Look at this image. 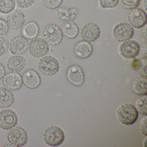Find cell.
<instances>
[{
    "instance_id": "obj_27",
    "label": "cell",
    "mask_w": 147,
    "mask_h": 147,
    "mask_svg": "<svg viewBox=\"0 0 147 147\" xmlns=\"http://www.w3.org/2000/svg\"><path fill=\"white\" fill-rule=\"evenodd\" d=\"M10 43L5 37L0 36V57L3 56L8 52Z\"/></svg>"
},
{
    "instance_id": "obj_34",
    "label": "cell",
    "mask_w": 147,
    "mask_h": 147,
    "mask_svg": "<svg viewBox=\"0 0 147 147\" xmlns=\"http://www.w3.org/2000/svg\"><path fill=\"white\" fill-rule=\"evenodd\" d=\"M140 54L143 58L147 59V45L146 43L143 44L140 49Z\"/></svg>"
},
{
    "instance_id": "obj_28",
    "label": "cell",
    "mask_w": 147,
    "mask_h": 147,
    "mask_svg": "<svg viewBox=\"0 0 147 147\" xmlns=\"http://www.w3.org/2000/svg\"><path fill=\"white\" fill-rule=\"evenodd\" d=\"M79 10L76 7H69L67 9L66 13V21H75L79 16Z\"/></svg>"
},
{
    "instance_id": "obj_9",
    "label": "cell",
    "mask_w": 147,
    "mask_h": 147,
    "mask_svg": "<svg viewBox=\"0 0 147 147\" xmlns=\"http://www.w3.org/2000/svg\"><path fill=\"white\" fill-rule=\"evenodd\" d=\"M18 121V115L12 109L0 111V128L6 130L11 129L17 125Z\"/></svg>"
},
{
    "instance_id": "obj_36",
    "label": "cell",
    "mask_w": 147,
    "mask_h": 147,
    "mask_svg": "<svg viewBox=\"0 0 147 147\" xmlns=\"http://www.w3.org/2000/svg\"><path fill=\"white\" fill-rule=\"evenodd\" d=\"M142 37L145 40H147V25L146 24L142 27Z\"/></svg>"
},
{
    "instance_id": "obj_37",
    "label": "cell",
    "mask_w": 147,
    "mask_h": 147,
    "mask_svg": "<svg viewBox=\"0 0 147 147\" xmlns=\"http://www.w3.org/2000/svg\"><path fill=\"white\" fill-rule=\"evenodd\" d=\"M143 7L145 9V11H147V0H143Z\"/></svg>"
},
{
    "instance_id": "obj_24",
    "label": "cell",
    "mask_w": 147,
    "mask_h": 147,
    "mask_svg": "<svg viewBox=\"0 0 147 147\" xmlns=\"http://www.w3.org/2000/svg\"><path fill=\"white\" fill-rule=\"evenodd\" d=\"M15 0H0V13L9 14L16 7Z\"/></svg>"
},
{
    "instance_id": "obj_32",
    "label": "cell",
    "mask_w": 147,
    "mask_h": 147,
    "mask_svg": "<svg viewBox=\"0 0 147 147\" xmlns=\"http://www.w3.org/2000/svg\"><path fill=\"white\" fill-rule=\"evenodd\" d=\"M9 31V27L5 20L0 18V36H6Z\"/></svg>"
},
{
    "instance_id": "obj_26",
    "label": "cell",
    "mask_w": 147,
    "mask_h": 147,
    "mask_svg": "<svg viewBox=\"0 0 147 147\" xmlns=\"http://www.w3.org/2000/svg\"><path fill=\"white\" fill-rule=\"evenodd\" d=\"M141 0H119L120 6L125 10H132L137 8L141 4Z\"/></svg>"
},
{
    "instance_id": "obj_19",
    "label": "cell",
    "mask_w": 147,
    "mask_h": 147,
    "mask_svg": "<svg viewBox=\"0 0 147 147\" xmlns=\"http://www.w3.org/2000/svg\"><path fill=\"white\" fill-rule=\"evenodd\" d=\"M15 97L13 93L6 88L0 87V107L8 108L14 103Z\"/></svg>"
},
{
    "instance_id": "obj_22",
    "label": "cell",
    "mask_w": 147,
    "mask_h": 147,
    "mask_svg": "<svg viewBox=\"0 0 147 147\" xmlns=\"http://www.w3.org/2000/svg\"><path fill=\"white\" fill-rule=\"evenodd\" d=\"M147 78L140 77L136 79L132 83V92L138 95L147 94Z\"/></svg>"
},
{
    "instance_id": "obj_20",
    "label": "cell",
    "mask_w": 147,
    "mask_h": 147,
    "mask_svg": "<svg viewBox=\"0 0 147 147\" xmlns=\"http://www.w3.org/2000/svg\"><path fill=\"white\" fill-rule=\"evenodd\" d=\"M39 26L37 23L30 21L24 26L21 30L22 36L28 39H32L37 37L39 35Z\"/></svg>"
},
{
    "instance_id": "obj_23",
    "label": "cell",
    "mask_w": 147,
    "mask_h": 147,
    "mask_svg": "<svg viewBox=\"0 0 147 147\" xmlns=\"http://www.w3.org/2000/svg\"><path fill=\"white\" fill-rule=\"evenodd\" d=\"M147 59H135L133 62V67L138 74L144 78H147Z\"/></svg>"
},
{
    "instance_id": "obj_3",
    "label": "cell",
    "mask_w": 147,
    "mask_h": 147,
    "mask_svg": "<svg viewBox=\"0 0 147 147\" xmlns=\"http://www.w3.org/2000/svg\"><path fill=\"white\" fill-rule=\"evenodd\" d=\"M60 63L56 58L51 55L45 56L38 63V69L43 75L51 76L58 73Z\"/></svg>"
},
{
    "instance_id": "obj_30",
    "label": "cell",
    "mask_w": 147,
    "mask_h": 147,
    "mask_svg": "<svg viewBox=\"0 0 147 147\" xmlns=\"http://www.w3.org/2000/svg\"><path fill=\"white\" fill-rule=\"evenodd\" d=\"M63 0H44V4L47 8L54 10L58 8L62 3Z\"/></svg>"
},
{
    "instance_id": "obj_4",
    "label": "cell",
    "mask_w": 147,
    "mask_h": 147,
    "mask_svg": "<svg viewBox=\"0 0 147 147\" xmlns=\"http://www.w3.org/2000/svg\"><path fill=\"white\" fill-rule=\"evenodd\" d=\"M49 45L42 38H36L29 42L28 50L30 55L35 58H41L46 55L49 51Z\"/></svg>"
},
{
    "instance_id": "obj_8",
    "label": "cell",
    "mask_w": 147,
    "mask_h": 147,
    "mask_svg": "<svg viewBox=\"0 0 147 147\" xmlns=\"http://www.w3.org/2000/svg\"><path fill=\"white\" fill-rule=\"evenodd\" d=\"M134 29L131 26L125 23L117 24L113 27L112 35L116 41L123 42L130 39L134 35Z\"/></svg>"
},
{
    "instance_id": "obj_1",
    "label": "cell",
    "mask_w": 147,
    "mask_h": 147,
    "mask_svg": "<svg viewBox=\"0 0 147 147\" xmlns=\"http://www.w3.org/2000/svg\"><path fill=\"white\" fill-rule=\"evenodd\" d=\"M117 119L123 124L132 125L138 117V113L135 106L129 103L121 104L116 110Z\"/></svg>"
},
{
    "instance_id": "obj_14",
    "label": "cell",
    "mask_w": 147,
    "mask_h": 147,
    "mask_svg": "<svg viewBox=\"0 0 147 147\" xmlns=\"http://www.w3.org/2000/svg\"><path fill=\"white\" fill-rule=\"evenodd\" d=\"M26 20L25 14L20 10H13L7 17V23L8 26L14 30H19L23 27Z\"/></svg>"
},
{
    "instance_id": "obj_6",
    "label": "cell",
    "mask_w": 147,
    "mask_h": 147,
    "mask_svg": "<svg viewBox=\"0 0 147 147\" xmlns=\"http://www.w3.org/2000/svg\"><path fill=\"white\" fill-rule=\"evenodd\" d=\"M66 77L68 81L75 86H82L85 83V74L82 67L78 64H73L67 68Z\"/></svg>"
},
{
    "instance_id": "obj_11",
    "label": "cell",
    "mask_w": 147,
    "mask_h": 147,
    "mask_svg": "<svg viewBox=\"0 0 147 147\" xmlns=\"http://www.w3.org/2000/svg\"><path fill=\"white\" fill-rule=\"evenodd\" d=\"M127 18L129 24L136 29L142 28L147 24V14L140 8L131 10L128 13Z\"/></svg>"
},
{
    "instance_id": "obj_25",
    "label": "cell",
    "mask_w": 147,
    "mask_h": 147,
    "mask_svg": "<svg viewBox=\"0 0 147 147\" xmlns=\"http://www.w3.org/2000/svg\"><path fill=\"white\" fill-rule=\"evenodd\" d=\"M135 107L142 115L147 116V99L146 95H140L135 102Z\"/></svg>"
},
{
    "instance_id": "obj_5",
    "label": "cell",
    "mask_w": 147,
    "mask_h": 147,
    "mask_svg": "<svg viewBox=\"0 0 147 147\" xmlns=\"http://www.w3.org/2000/svg\"><path fill=\"white\" fill-rule=\"evenodd\" d=\"M43 34L45 39L52 46L59 45L63 39L61 30L58 26L55 24L47 26L44 29Z\"/></svg>"
},
{
    "instance_id": "obj_12",
    "label": "cell",
    "mask_w": 147,
    "mask_h": 147,
    "mask_svg": "<svg viewBox=\"0 0 147 147\" xmlns=\"http://www.w3.org/2000/svg\"><path fill=\"white\" fill-rule=\"evenodd\" d=\"M100 30L99 27L94 23H88L84 25L80 32V36L83 41L92 42L99 38Z\"/></svg>"
},
{
    "instance_id": "obj_2",
    "label": "cell",
    "mask_w": 147,
    "mask_h": 147,
    "mask_svg": "<svg viewBox=\"0 0 147 147\" xmlns=\"http://www.w3.org/2000/svg\"><path fill=\"white\" fill-rule=\"evenodd\" d=\"M44 141L50 147L61 145L64 140L65 134L63 130L57 125H51L47 127L43 134Z\"/></svg>"
},
{
    "instance_id": "obj_18",
    "label": "cell",
    "mask_w": 147,
    "mask_h": 147,
    "mask_svg": "<svg viewBox=\"0 0 147 147\" xmlns=\"http://www.w3.org/2000/svg\"><path fill=\"white\" fill-rule=\"evenodd\" d=\"M26 61L24 57L20 55H13L9 57L7 61V66L10 71L15 73L20 72L25 68Z\"/></svg>"
},
{
    "instance_id": "obj_35",
    "label": "cell",
    "mask_w": 147,
    "mask_h": 147,
    "mask_svg": "<svg viewBox=\"0 0 147 147\" xmlns=\"http://www.w3.org/2000/svg\"><path fill=\"white\" fill-rule=\"evenodd\" d=\"M6 69L3 64L0 63V80L3 79L6 74Z\"/></svg>"
},
{
    "instance_id": "obj_7",
    "label": "cell",
    "mask_w": 147,
    "mask_h": 147,
    "mask_svg": "<svg viewBox=\"0 0 147 147\" xmlns=\"http://www.w3.org/2000/svg\"><path fill=\"white\" fill-rule=\"evenodd\" d=\"M140 49V45L137 41L129 39L121 44L119 48V52L124 59H133L138 55Z\"/></svg>"
},
{
    "instance_id": "obj_33",
    "label": "cell",
    "mask_w": 147,
    "mask_h": 147,
    "mask_svg": "<svg viewBox=\"0 0 147 147\" xmlns=\"http://www.w3.org/2000/svg\"><path fill=\"white\" fill-rule=\"evenodd\" d=\"M139 129L141 133L143 136H147V116L142 118L139 122Z\"/></svg>"
},
{
    "instance_id": "obj_10",
    "label": "cell",
    "mask_w": 147,
    "mask_h": 147,
    "mask_svg": "<svg viewBox=\"0 0 147 147\" xmlns=\"http://www.w3.org/2000/svg\"><path fill=\"white\" fill-rule=\"evenodd\" d=\"M8 141L16 147H23L28 141V136L25 130L20 126L12 128L7 136Z\"/></svg>"
},
{
    "instance_id": "obj_31",
    "label": "cell",
    "mask_w": 147,
    "mask_h": 147,
    "mask_svg": "<svg viewBox=\"0 0 147 147\" xmlns=\"http://www.w3.org/2000/svg\"><path fill=\"white\" fill-rule=\"evenodd\" d=\"M18 7L22 9H26L32 6L36 0H15Z\"/></svg>"
},
{
    "instance_id": "obj_29",
    "label": "cell",
    "mask_w": 147,
    "mask_h": 147,
    "mask_svg": "<svg viewBox=\"0 0 147 147\" xmlns=\"http://www.w3.org/2000/svg\"><path fill=\"white\" fill-rule=\"evenodd\" d=\"M100 5L103 9L113 8L119 3V0H99Z\"/></svg>"
},
{
    "instance_id": "obj_15",
    "label": "cell",
    "mask_w": 147,
    "mask_h": 147,
    "mask_svg": "<svg viewBox=\"0 0 147 147\" xmlns=\"http://www.w3.org/2000/svg\"><path fill=\"white\" fill-rule=\"evenodd\" d=\"M2 83L5 87L13 91H17L23 86L22 76L15 72L8 73L3 77Z\"/></svg>"
},
{
    "instance_id": "obj_16",
    "label": "cell",
    "mask_w": 147,
    "mask_h": 147,
    "mask_svg": "<svg viewBox=\"0 0 147 147\" xmlns=\"http://www.w3.org/2000/svg\"><path fill=\"white\" fill-rule=\"evenodd\" d=\"M23 83L30 89L37 88L41 84V79L38 73L33 69L26 70L22 77Z\"/></svg>"
},
{
    "instance_id": "obj_17",
    "label": "cell",
    "mask_w": 147,
    "mask_h": 147,
    "mask_svg": "<svg viewBox=\"0 0 147 147\" xmlns=\"http://www.w3.org/2000/svg\"><path fill=\"white\" fill-rule=\"evenodd\" d=\"M93 51L92 45L90 42L83 40L76 43L74 49L75 55L80 59H85L90 57Z\"/></svg>"
},
{
    "instance_id": "obj_21",
    "label": "cell",
    "mask_w": 147,
    "mask_h": 147,
    "mask_svg": "<svg viewBox=\"0 0 147 147\" xmlns=\"http://www.w3.org/2000/svg\"><path fill=\"white\" fill-rule=\"evenodd\" d=\"M61 30L63 35L69 39L76 38L79 33V27L72 21H65L63 24Z\"/></svg>"
},
{
    "instance_id": "obj_13",
    "label": "cell",
    "mask_w": 147,
    "mask_h": 147,
    "mask_svg": "<svg viewBox=\"0 0 147 147\" xmlns=\"http://www.w3.org/2000/svg\"><path fill=\"white\" fill-rule=\"evenodd\" d=\"M29 42L23 36H18L12 39L10 45V51L14 55H20L28 50Z\"/></svg>"
}]
</instances>
